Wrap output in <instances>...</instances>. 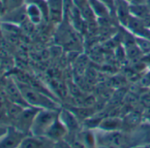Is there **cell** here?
Returning a JSON list of instances; mask_svg holds the SVG:
<instances>
[{
    "label": "cell",
    "mask_w": 150,
    "mask_h": 148,
    "mask_svg": "<svg viewBox=\"0 0 150 148\" xmlns=\"http://www.w3.org/2000/svg\"><path fill=\"white\" fill-rule=\"evenodd\" d=\"M24 100L31 106L41 109H56L58 110V104L50 98L46 94L39 91L38 89L14 79Z\"/></svg>",
    "instance_id": "1"
},
{
    "label": "cell",
    "mask_w": 150,
    "mask_h": 148,
    "mask_svg": "<svg viewBox=\"0 0 150 148\" xmlns=\"http://www.w3.org/2000/svg\"><path fill=\"white\" fill-rule=\"evenodd\" d=\"M59 112V110L56 109H40L33 121L29 134L34 136H45L58 117Z\"/></svg>",
    "instance_id": "2"
},
{
    "label": "cell",
    "mask_w": 150,
    "mask_h": 148,
    "mask_svg": "<svg viewBox=\"0 0 150 148\" xmlns=\"http://www.w3.org/2000/svg\"><path fill=\"white\" fill-rule=\"evenodd\" d=\"M40 109H37L35 107L24 108L14 120L13 126H15L21 131L29 135L30 128L33 123V121Z\"/></svg>",
    "instance_id": "3"
},
{
    "label": "cell",
    "mask_w": 150,
    "mask_h": 148,
    "mask_svg": "<svg viewBox=\"0 0 150 148\" xmlns=\"http://www.w3.org/2000/svg\"><path fill=\"white\" fill-rule=\"evenodd\" d=\"M28 134L21 131L15 126H7L6 133L0 137V148L20 147L23 139Z\"/></svg>",
    "instance_id": "4"
},
{
    "label": "cell",
    "mask_w": 150,
    "mask_h": 148,
    "mask_svg": "<svg viewBox=\"0 0 150 148\" xmlns=\"http://www.w3.org/2000/svg\"><path fill=\"white\" fill-rule=\"evenodd\" d=\"M0 21L4 23H8L15 26H21L28 21L26 5L14 10L6 11L5 14L0 19Z\"/></svg>",
    "instance_id": "5"
},
{
    "label": "cell",
    "mask_w": 150,
    "mask_h": 148,
    "mask_svg": "<svg viewBox=\"0 0 150 148\" xmlns=\"http://www.w3.org/2000/svg\"><path fill=\"white\" fill-rule=\"evenodd\" d=\"M49 20L54 24H61L64 20V0H47Z\"/></svg>",
    "instance_id": "6"
},
{
    "label": "cell",
    "mask_w": 150,
    "mask_h": 148,
    "mask_svg": "<svg viewBox=\"0 0 150 148\" xmlns=\"http://www.w3.org/2000/svg\"><path fill=\"white\" fill-rule=\"evenodd\" d=\"M104 133L101 134L99 137L95 136L96 141L100 142L104 146H121L122 144L125 142V137L123 134L115 131H108L103 130Z\"/></svg>",
    "instance_id": "7"
},
{
    "label": "cell",
    "mask_w": 150,
    "mask_h": 148,
    "mask_svg": "<svg viewBox=\"0 0 150 148\" xmlns=\"http://www.w3.org/2000/svg\"><path fill=\"white\" fill-rule=\"evenodd\" d=\"M54 141L50 139L45 136H34V135H28L23 141L21 142L20 147H26V148H35V147H50L55 146Z\"/></svg>",
    "instance_id": "8"
},
{
    "label": "cell",
    "mask_w": 150,
    "mask_h": 148,
    "mask_svg": "<svg viewBox=\"0 0 150 148\" xmlns=\"http://www.w3.org/2000/svg\"><path fill=\"white\" fill-rule=\"evenodd\" d=\"M6 92L7 96L9 97V99L13 101V103H15L17 105H20L23 108H27V107H31L29 106L26 101L24 100L14 79H11L10 80L7 81L6 85Z\"/></svg>",
    "instance_id": "9"
},
{
    "label": "cell",
    "mask_w": 150,
    "mask_h": 148,
    "mask_svg": "<svg viewBox=\"0 0 150 148\" xmlns=\"http://www.w3.org/2000/svg\"><path fill=\"white\" fill-rule=\"evenodd\" d=\"M130 2L128 0H116L114 14L117 16L120 23L126 27L132 14L130 11Z\"/></svg>",
    "instance_id": "10"
},
{
    "label": "cell",
    "mask_w": 150,
    "mask_h": 148,
    "mask_svg": "<svg viewBox=\"0 0 150 148\" xmlns=\"http://www.w3.org/2000/svg\"><path fill=\"white\" fill-rule=\"evenodd\" d=\"M67 131H68L67 127L60 120L59 116H58L57 120L54 122V123L47 131L45 137H49L54 142H57L59 140H62L65 137V135L67 134Z\"/></svg>",
    "instance_id": "11"
},
{
    "label": "cell",
    "mask_w": 150,
    "mask_h": 148,
    "mask_svg": "<svg viewBox=\"0 0 150 148\" xmlns=\"http://www.w3.org/2000/svg\"><path fill=\"white\" fill-rule=\"evenodd\" d=\"M26 9H27V14L28 20L35 25H37L41 23L42 20H44L43 13L40 8V6L32 1H27L26 4Z\"/></svg>",
    "instance_id": "12"
},
{
    "label": "cell",
    "mask_w": 150,
    "mask_h": 148,
    "mask_svg": "<svg viewBox=\"0 0 150 148\" xmlns=\"http://www.w3.org/2000/svg\"><path fill=\"white\" fill-rule=\"evenodd\" d=\"M88 5L93 10L96 16L100 18H107L109 15H111L109 8L102 3L100 0H88Z\"/></svg>",
    "instance_id": "13"
},
{
    "label": "cell",
    "mask_w": 150,
    "mask_h": 148,
    "mask_svg": "<svg viewBox=\"0 0 150 148\" xmlns=\"http://www.w3.org/2000/svg\"><path fill=\"white\" fill-rule=\"evenodd\" d=\"M121 121L117 118H109L106 120H103L99 124V128H101L103 130L108 131H115L117 130L121 126Z\"/></svg>",
    "instance_id": "14"
},
{
    "label": "cell",
    "mask_w": 150,
    "mask_h": 148,
    "mask_svg": "<svg viewBox=\"0 0 150 148\" xmlns=\"http://www.w3.org/2000/svg\"><path fill=\"white\" fill-rule=\"evenodd\" d=\"M59 118L67 127V129H76L77 128V122L73 118L71 113L67 111H61L59 112Z\"/></svg>",
    "instance_id": "15"
},
{
    "label": "cell",
    "mask_w": 150,
    "mask_h": 148,
    "mask_svg": "<svg viewBox=\"0 0 150 148\" xmlns=\"http://www.w3.org/2000/svg\"><path fill=\"white\" fill-rule=\"evenodd\" d=\"M27 4V0H7L6 5V12L17 9Z\"/></svg>",
    "instance_id": "16"
},
{
    "label": "cell",
    "mask_w": 150,
    "mask_h": 148,
    "mask_svg": "<svg viewBox=\"0 0 150 148\" xmlns=\"http://www.w3.org/2000/svg\"><path fill=\"white\" fill-rule=\"evenodd\" d=\"M102 3H103L108 8L109 10L110 11L111 14L114 13V11H115V2L116 0H100Z\"/></svg>",
    "instance_id": "17"
},
{
    "label": "cell",
    "mask_w": 150,
    "mask_h": 148,
    "mask_svg": "<svg viewBox=\"0 0 150 148\" xmlns=\"http://www.w3.org/2000/svg\"><path fill=\"white\" fill-rule=\"evenodd\" d=\"M71 1L73 5L79 9H81L82 7H84L86 5L88 4V0H71Z\"/></svg>",
    "instance_id": "18"
},
{
    "label": "cell",
    "mask_w": 150,
    "mask_h": 148,
    "mask_svg": "<svg viewBox=\"0 0 150 148\" xmlns=\"http://www.w3.org/2000/svg\"><path fill=\"white\" fill-rule=\"evenodd\" d=\"M131 5H146L147 0H130Z\"/></svg>",
    "instance_id": "19"
},
{
    "label": "cell",
    "mask_w": 150,
    "mask_h": 148,
    "mask_svg": "<svg viewBox=\"0 0 150 148\" xmlns=\"http://www.w3.org/2000/svg\"><path fill=\"white\" fill-rule=\"evenodd\" d=\"M6 6H5V5L3 4V2L0 0V19L2 18V16L5 14V13H6Z\"/></svg>",
    "instance_id": "20"
},
{
    "label": "cell",
    "mask_w": 150,
    "mask_h": 148,
    "mask_svg": "<svg viewBox=\"0 0 150 148\" xmlns=\"http://www.w3.org/2000/svg\"><path fill=\"white\" fill-rule=\"evenodd\" d=\"M7 130L6 126H0V137H2Z\"/></svg>",
    "instance_id": "21"
},
{
    "label": "cell",
    "mask_w": 150,
    "mask_h": 148,
    "mask_svg": "<svg viewBox=\"0 0 150 148\" xmlns=\"http://www.w3.org/2000/svg\"><path fill=\"white\" fill-rule=\"evenodd\" d=\"M2 26H1V21H0V40L3 38V31H2Z\"/></svg>",
    "instance_id": "22"
},
{
    "label": "cell",
    "mask_w": 150,
    "mask_h": 148,
    "mask_svg": "<svg viewBox=\"0 0 150 148\" xmlns=\"http://www.w3.org/2000/svg\"><path fill=\"white\" fill-rule=\"evenodd\" d=\"M146 6L148 7V9H149V11H150V0H147V2H146Z\"/></svg>",
    "instance_id": "23"
}]
</instances>
